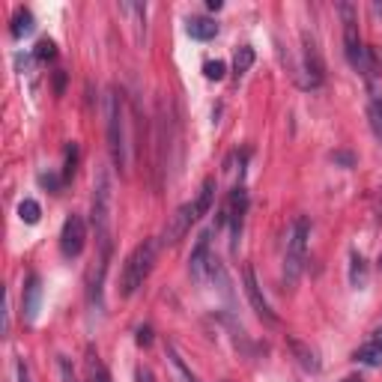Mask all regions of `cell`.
Wrapping results in <instances>:
<instances>
[{"instance_id": "obj_1", "label": "cell", "mask_w": 382, "mask_h": 382, "mask_svg": "<svg viewBox=\"0 0 382 382\" xmlns=\"http://www.w3.org/2000/svg\"><path fill=\"white\" fill-rule=\"evenodd\" d=\"M105 117H108V150L114 159L117 171H126V111H122V93L117 87L108 90L105 96Z\"/></svg>"}, {"instance_id": "obj_2", "label": "cell", "mask_w": 382, "mask_h": 382, "mask_svg": "<svg viewBox=\"0 0 382 382\" xmlns=\"http://www.w3.org/2000/svg\"><path fill=\"white\" fill-rule=\"evenodd\" d=\"M308 239H311V221L308 215H299L290 224L287 233V254H284V284L293 287L302 278V269L308 260Z\"/></svg>"}, {"instance_id": "obj_3", "label": "cell", "mask_w": 382, "mask_h": 382, "mask_svg": "<svg viewBox=\"0 0 382 382\" xmlns=\"http://www.w3.org/2000/svg\"><path fill=\"white\" fill-rule=\"evenodd\" d=\"M153 260H155V242H141L134 248L126 263H122V272H120V296L129 299L138 293V287H143V281L153 272Z\"/></svg>"}, {"instance_id": "obj_4", "label": "cell", "mask_w": 382, "mask_h": 382, "mask_svg": "<svg viewBox=\"0 0 382 382\" xmlns=\"http://www.w3.org/2000/svg\"><path fill=\"white\" fill-rule=\"evenodd\" d=\"M114 204V191H111V176L105 167H99L93 176V227L96 236H111V206Z\"/></svg>"}, {"instance_id": "obj_5", "label": "cell", "mask_w": 382, "mask_h": 382, "mask_svg": "<svg viewBox=\"0 0 382 382\" xmlns=\"http://www.w3.org/2000/svg\"><path fill=\"white\" fill-rule=\"evenodd\" d=\"M84 242H87V224L81 215H69L63 221V230H60V254L63 257H78L84 251Z\"/></svg>"}, {"instance_id": "obj_6", "label": "cell", "mask_w": 382, "mask_h": 382, "mask_svg": "<svg viewBox=\"0 0 382 382\" xmlns=\"http://www.w3.org/2000/svg\"><path fill=\"white\" fill-rule=\"evenodd\" d=\"M242 281H245V296H248V302H251V308H254V313L260 320H266V323H278V317L272 313V308H269V302H266V296H263V290H260V284H257V275H254V266H245L242 269Z\"/></svg>"}, {"instance_id": "obj_7", "label": "cell", "mask_w": 382, "mask_h": 382, "mask_svg": "<svg viewBox=\"0 0 382 382\" xmlns=\"http://www.w3.org/2000/svg\"><path fill=\"white\" fill-rule=\"evenodd\" d=\"M302 54H305V81L302 87H320L323 78H325V66H323V57H320V48L313 36H302Z\"/></svg>"}, {"instance_id": "obj_8", "label": "cell", "mask_w": 382, "mask_h": 382, "mask_svg": "<svg viewBox=\"0 0 382 382\" xmlns=\"http://www.w3.org/2000/svg\"><path fill=\"white\" fill-rule=\"evenodd\" d=\"M194 206L185 204V206H179L171 218H167L164 224V230H162V245H176L183 236L191 230V224H194Z\"/></svg>"}, {"instance_id": "obj_9", "label": "cell", "mask_w": 382, "mask_h": 382, "mask_svg": "<svg viewBox=\"0 0 382 382\" xmlns=\"http://www.w3.org/2000/svg\"><path fill=\"white\" fill-rule=\"evenodd\" d=\"M245 209H248V194H245L242 185H236L230 191V204H227V221H230V233H233V248L239 245V236H242Z\"/></svg>"}, {"instance_id": "obj_10", "label": "cell", "mask_w": 382, "mask_h": 382, "mask_svg": "<svg viewBox=\"0 0 382 382\" xmlns=\"http://www.w3.org/2000/svg\"><path fill=\"white\" fill-rule=\"evenodd\" d=\"M209 260H212V254H209V230L200 236L197 245H194V251H191V278L197 281V284H204V281L209 278Z\"/></svg>"}, {"instance_id": "obj_11", "label": "cell", "mask_w": 382, "mask_h": 382, "mask_svg": "<svg viewBox=\"0 0 382 382\" xmlns=\"http://www.w3.org/2000/svg\"><path fill=\"white\" fill-rule=\"evenodd\" d=\"M39 305H42V281H39V275H30L27 287H24V320L27 323H36Z\"/></svg>"}, {"instance_id": "obj_12", "label": "cell", "mask_w": 382, "mask_h": 382, "mask_svg": "<svg viewBox=\"0 0 382 382\" xmlns=\"http://www.w3.org/2000/svg\"><path fill=\"white\" fill-rule=\"evenodd\" d=\"M287 346H290V353L296 355V362L302 365V370H308V374H317V370H320L317 350H311V346H308L305 341H299V338H287Z\"/></svg>"}, {"instance_id": "obj_13", "label": "cell", "mask_w": 382, "mask_h": 382, "mask_svg": "<svg viewBox=\"0 0 382 382\" xmlns=\"http://www.w3.org/2000/svg\"><path fill=\"white\" fill-rule=\"evenodd\" d=\"M188 36L191 39H200V42H209V39L218 36V24L212 18H204V15L188 18Z\"/></svg>"}, {"instance_id": "obj_14", "label": "cell", "mask_w": 382, "mask_h": 382, "mask_svg": "<svg viewBox=\"0 0 382 382\" xmlns=\"http://www.w3.org/2000/svg\"><path fill=\"white\" fill-rule=\"evenodd\" d=\"M84 367H87V382H111L108 367L102 365V358H99V353L93 350V346H90V350H87Z\"/></svg>"}, {"instance_id": "obj_15", "label": "cell", "mask_w": 382, "mask_h": 382, "mask_svg": "<svg viewBox=\"0 0 382 382\" xmlns=\"http://www.w3.org/2000/svg\"><path fill=\"white\" fill-rule=\"evenodd\" d=\"M367 278H370V272H367L365 257L358 254V251H353V257H350V284L355 290H365L367 287Z\"/></svg>"}, {"instance_id": "obj_16", "label": "cell", "mask_w": 382, "mask_h": 382, "mask_svg": "<svg viewBox=\"0 0 382 382\" xmlns=\"http://www.w3.org/2000/svg\"><path fill=\"white\" fill-rule=\"evenodd\" d=\"M33 27H36V21H33L30 9H18L13 15V27H9V33H13V39H24L33 33Z\"/></svg>"}, {"instance_id": "obj_17", "label": "cell", "mask_w": 382, "mask_h": 382, "mask_svg": "<svg viewBox=\"0 0 382 382\" xmlns=\"http://www.w3.org/2000/svg\"><path fill=\"white\" fill-rule=\"evenodd\" d=\"M355 362L358 365H367V367H382V341L376 338L374 344L362 346V350H355Z\"/></svg>"}, {"instance_id": "obj_18", "label": "cell", "mask_w": 382, "mask_h": 382, "mask_svg": "<svg viewBox=\"0 0 382 382\" xmlns=\"http://www.w3.org/2000/svg\"><path fill=\"white\" fill-rule=\"evenodd\" d=\"M212 197H215V183L212 179H206L204 183V188H200V194H197V200L191 206H194V218L200 221L209 212V206H212Z\"/></svg>"}, {"instance_id": "obj_19", "label": "cell", "mask_w": 382, "mask_h": 382, "mask_svg": "<svg viewBox=\"0 0 382 382\" xmlns=\"http://www.w3.org/2000/svg\"><path fill=\"white\" fill-rule=\"evenodd\" d=\"M120 13L134 18V30H138V42H141L143 39V18H147V6H143V3H120Z\"/></svg>"}, {"instance_id": "obj_20", "label": "cell", "mask_w": 382, "mask_h": 382, "mask_svg": "<svg viewBox=\"0 0 382 382\" xmlns=\"http://www.w3.org/2000/svg\"><path fill=\"white\" fill-rule=\"evenodd\" d=\"M251 63H254V48H251V45H242V48L236 51V57H233V72H236V78H242L245 72H248Z\"/></svg>"}, {"instance_id": "obj_21", "label": "cell", "mask_w": 382, "mask_h": 382, "mask_svg": "<svg viewBox=\"0 0 382 382\" xmlns=\"http://www.w3.org/2000/svg\"><path fill=\"white\" fill-rule=\"evenodd\" d=\"M18 215H21V221L24 224H39V218H42V206L36 204V200H21L18 204Z\"/></svg>"}, {"instance_id": "obj_22", "label": "cell", "mask_w": 382, "mask_h": 382, "mask_svg": "<svg viewBox=\"0 0 382 382\" xmlns=\"http://www.w3.org/2000/svg\"><path fill=\"white\" fill-rule=\"evenodd\" d=\"M367 120H370V129H374V134L382 141V96H379V99H370V105H367Z\"/></svg>"}, {"instance_id": "obj_23", "label": "cell", "mask_w": 382, "mask_h": 382, "mask_svg": "<svg viewBox=\"0 0 382 382\" xmlns=\"http://www.w3.org/2000/svg\"><path fill=\"white\" fill-rule=\"evenodd\" d=\"M54 54H57V45H54L51 39H39L36 42V51H33V57H36L39 63H48V60H54Z\"/></svg>"}, {"instance_id": "obj_24", "label": "cell", "mask_w": 382, "mask_h": 382, "mask_svg": "<svg viewBox=\"0 0 382 382\" xmlns=\"http://www.w3.org/2000/svg\"><path fill=\"white\" fill-rule=\"evenodd\" d=\"M204 75L209 78V81H221V78L227 75V66H224L221 60H209V63H204Z\"/></svg>"}, {"instance_id": "obj_25", "label": "cell", "mask_w": 382, "mask_h": 382, "mask_svg": "<svg viewBox=\"0 0 382 382\" xmlns=\"http://www.w3.org/2000/svg\"><path fill=\"white\" fill-rule=\"evenodd\" d=\"M167 355H171V362H174V367L179 370V374H183V379H185V382H197V379H194V374H191V370L185 367V362H183V358H179V353L174 350V346H167Z\"/></svg>"}, {"instance_id": "obj_26", "label": "cell", "mask_w": 382, "mask_h": 382, "mask_svg": "<svg viewBox=\"0 0 382 382\" xmlns=\"http://www.w3.org/2000/svg\"><path fill=\"white\" fill-rule=\"evenodd\" d=\"M75 164H78V143H69V147H66V171H63L66 179L75 174Z\"/></svg>"}, {"instance_id": "obj_27", "label": "cell", "mask_w": 382, "mask_h": 382, "mask_svg": "<svg viewBox=\"0 0 382 382\" xmlns=\"http://www.w3.org/2000/svg\"><path fill=\"white\" fill-rule=\"evenodd\" d=\"M57 365H60V376H63V382H78V376H75V367H72L69 358L60 355V358H57Z\"/></svg>"}, {"instance_id": "obj_28", "label": "cell", "mask_w": 382, "mask_h": 382, "mask_svg": "<svg viewBox=\"0 0 382 382\" xmlns=\"http://www.w3.org/2000/svg\"><path fill=\"white\" fill-rule=\"evenodd\" d=\"M39 183L48 188V191H57V188H60V179L54 176V174H39Z\"/></svg>"}, {"instance_id": "obj_29", "label": "cell", "mask_w": 382, "mask_h": 382, "mask_svg": "<svg viewBox=\"0 0 382 382\" xmlns=\"http://www.w3.org/2000/svg\"><path fill=\"white\" fill-rule=\"evenodd\" d=\"M15 376H18V382H33V379H30V367H27L24 358H21V362L15 365Z\"/></svg>"}, {"instance_id": "obj_30", "label": "cell", "mask_w": 382, "mask_h": 382, "mask_svg": "<svg viewBox=\"0 0 382 382\" xmlns=\"http://www.w3.org/2000/svg\"><path fill=\"white\" fill-rule=\"evenodd\" d=\"M138 344L141 346H150L153 344V329H150V325H141V329H138Z\"/></svg>"}, {"instance_id": "obj_31", "label": "cell", "mask_w": 382, "mask_h": 382, "mask_svg": "<svg viewBox=\"0 0 382 382\" xmlns=\"http://www.w3.org/2000/svg\"><path fill=\"white\" fill-rule=\"evenodd\" d=\"M332 159L338 162V164H344V167H353V164H355V155H353V153H334Z\"/></svg>"}, {"instance_id": "obj_32", "label": "cell", "mask_w": 382, "mask_h": 382, "mask_svg": "<svg viewBox=\"0 0 382 382\" xmlns=\"http://www.w3.org/2000/svg\"><path fill=\"white\" fill-rule=\"evenodd\" d=\"M134 379H138V382H155V376L150 374L147 367H141V370H138V376H134Z\"/></svg>"}, {"instance_id": "obj_33", "label": "cell", "mask_w": 382, "mask_h": 382, "mask_svg": "<svg viewBox=\"0 0 382 382\" xmlns=\"http://www.w3.org/2000/svg\"><path fill=\"white\" fill-rule=\"evenodd\" d=\"M370 51H374V60H379V63H382V48H370Z\"/></svg>"}, {"instance_id": "obj_34", "label": "cell", "mask_w": 382, "mask_h": 382, "mask_svg": "<svg viewBox=\"0 0 382 382\" xmlns=\"http://www.w3.org/2000/svg\"><path fill=\"white\" fill-rule=\"evenodd\" d=\"M344 382H362V379H358V376H346Z\"/></svg>"}, {"instance_id": "obj_35", "label": "cell", "mask_w": 382, "mask_h": 382, "mask_svg": "<svg viewBox=\"0 0 382 382\" xmlns=\"http://www.w3.org/2000/svg\"><path fill=\"white\" fill-rule=\"evenodd\" d=\"M374 13H376V15H382V6H379V3L374 6Z\"/></svg>"}, {"instance_id": "obj_36", "label": "cell", "mask_w": 382, "mask_h": 382, "mask_svg": "<svg viewBox=\"0 0 382 382\" xmlns=\"http://www.w3.org/2000/svg\"><path fill=\"white\" fill-rule=\"evenodd\" d=\"M379 269H382V254H379Z\"/></svg>"}]
</instances>
